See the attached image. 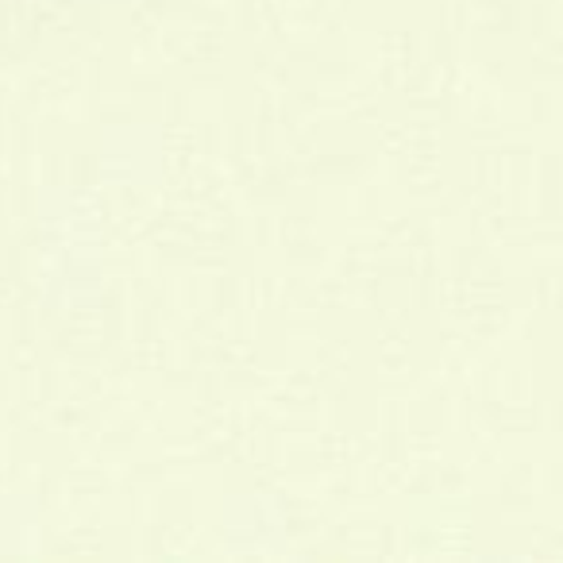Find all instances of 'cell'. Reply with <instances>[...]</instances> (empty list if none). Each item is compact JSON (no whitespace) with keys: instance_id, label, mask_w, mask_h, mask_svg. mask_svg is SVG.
Returning a JSON list of instances; mask_svg holds the SVG:
<instances>
[]
</instances>
